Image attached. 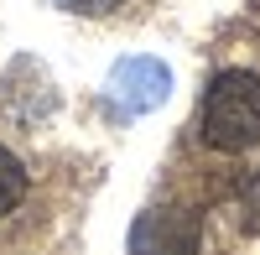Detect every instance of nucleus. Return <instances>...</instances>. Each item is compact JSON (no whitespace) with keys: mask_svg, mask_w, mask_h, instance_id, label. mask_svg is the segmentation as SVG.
I'll return each mask as SVG.
<instances>
[{"mask_svg":"<svg viewBox=\"0 0 260 255\" xmlns=\"http://www.w3.org/2000/svg\"><path fill=\"white\" fill-rule=\"evenodd\" d=\"M198 131L213 151H250V146H260V73L224 68L203 94Z\"/></svg>","mask_w":260,"mask_h":255,"instance_id":"obj_1","label":"nucleus"},{"mask_svg":"<svg viewBox=\"0 0 260 255\" xmlns=\"http://www.w3.org/2000/svg\"><path fill=\"white\" fill-rule=\"evenodd\" d=\"M167 94H172V68L161 57H146V52L120 57L110 68V78H104V99L120 115H151L167 104Z\"/></svg>","mask_w":260,"mask_h":255,"instance_id":"obj_2","label":"nucleus"},{"mask_svg":"<svg viewBox=\"0 0 260 255\" xmlns=\"http://www.w3.org/2000/svg\"><path fill=\"white\" fill-rule=\"evenodd\" d=\"M130 255H198V214L177 203L146 208L130 229Z\"/></svg>","mask_w":260,"mask_h":255,"instance_id":"obj_3","label":"nucleus"},{"mask_svg":"<svg viewBox=\"0 0 260 255\" xmlns=\"http://www.w3.org/2000/svg\"><path fill=\"white\" fill-rule=\"evenodd\" d=\"M26 187H31V177H26V162H21L11 146H0V219H11L21 203H26Z\"/></svg>","mask_w":260,"mask_h":255,"instance_id":"obj_4","label":"nucleus"},{"mask_svg":"<svg viewBox=\"0 0 260 255\" xmlns=\"http://www.w3.org/2000/svg\"><path fill=\"white\" fill-rule=\"evenodd\" d=\"M57 11H68V16H115L125 0H52Z\"/></svg>","mask_w":260,"mask_h":255,"instance_id":"obj_5","label":"nucleus"}]
</instances>
